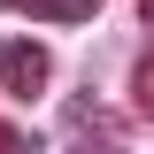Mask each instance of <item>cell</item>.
I'll return each instance as SVG.
<instances>
[{"mask_svg":"<svg viewBox=\"0 0 154 154\" xmlns=\"http://www.w3.org/2000/svg\"><path fill=\"white\" fill-rule=\"evenodd\" d=\"M0 8H16V16H46V23H85V16H100V0H0Z\"/></svg>","mask_w":154,"mask_h":154,"instance_id":"2","label":"cell"},{"mask_svg":"<svg viewBox=\"0 0 154 154\" xmlns=\"http://www.w3.org/2000/svg\"><path fill=\"white\" fill-rule=\"evenodd\" d=\"M0 77H8L16 100H38L46 93V46H31V38L23 46H0Z\"/></svg>","mask_w":154,"mask_h":154,"instance_id":"1","label":"cell"},{"mask_svg":"<svg viewBox=\"0 0 154 154\" xmlns=\"http://www.w3.org/2000/svg\"><path fill=\"white\" fill-rule=\"evenodd\" d=\"M69 154H108V146H69Z\"/></svg>","mask_w":154,"mask_h":154,"instance_id":"5","label":"cell"},{"mask_svg":"<svg viewBox=\"0 0 154 154\" xmlns=\"http://www.w3.org/2000/svg\"><path fill=\"white\" fill-rule=\"evenodd\" d=\"M131 93H139V108L154 116V54H139V77H131Z\"/></svg>","mask_w":154,"mask_h":154,"instance_id":"3","label":"cell"},{"mask_svg":"<svg viewBox=\"0 0 154 154\" xmlns=\"http://www.w3.org/2000/svg\"><path fill=\"white\" fill-rule=\"evenodd\" d=\"M139 16H146V23H154V0H139Z\"/></svg>","mask_w":154,"mask_h":154,"instance_id":"4","label":"cell"}]
</instances>
